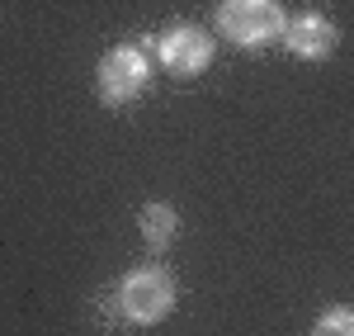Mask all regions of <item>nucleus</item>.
Wrapping results in <instances>:
<instances>
[{
    "instance_id": "20e7f679",
    "label": "nucleus",
    "mask_w": 354,
    "mask_h": 336,
    "mask_svg": "<svg viewBox=\"0 0 354 336\" xmlns=\"http://www.w3.org/2000/svg\"><path fill=\"white\" fill-rule=\"evenodd\" d=\"M156 57L170 76H198L213 67V38H208V28L175 24L156 38Z\"/></svg>"
},
{
    "instance_id": "f03ea898",
    "label": "nucleus",
    "mask_w": 354,
    "mask_h": 336,
    "mask_svg": "<svg viewBox=\"0 0 354 336\" xmlns=\"http://www.w3.org/2000/svg\"><path fill=\"white\" fill-rule=\"evenodd\" d=\"M175 299H180V284L165 265H137L118 284V312L128 322H142V327L161 322L165 312L175 308Z\"/></svg>"
},
{
    "instance_id": "423d86ee",
    "label": "nucleus",
    "mask_w": 354,
    "mask_h": 336,
    "mask_svg": "<svg viewBox=\"0 0 354 336\" xmlns=\"http://www.w3.org/2000/svg\"><path fill=\"white\" fill-rule=\"evenodd\" d=\"M137 227H142V242H147L151 251H165V247L180 237V209H170V204H147L142 218H137Z\"/></svg>"
},
{
    "instance_id": "0eeeda50",
    "label": "nucleus",
    "mask_w": 354,
    "mask_h": 336,
    "mask_svg": "<svg viewBox=\"0 0 354 336\" xmlns=\"http://www.w3.org/2000/svg\"><path fill=\"white\" fill-rule=\"evenodd\" d=\"M312 336H354V308H326L312 322Z\"/></svg>"
},
{
    "instance_id": "39448f33",
    "label": "nucleus",
    "mask_w": 354,
    "mask_h": 336,
    "mask_svg": "<svg viewBox=\"0 0 354 336\" xmlns=\"http://www.w3.org/2000/svg\"><path fill=\"white\" fill-rule=\"evenodd\" d=\"M283 43H288V53L302 57V62H326V57L340 48V28H335V19H326L322 10H302V15L288 19Z\"/></svg>"
},
{
    "instance_id": "7ed1b4c3",
    "label": "nucleus",
    "mask_w": 354,
    "mask_h": 336,
    "mask_svg": "<svg viewBox=\"0 0 354 336\" xmlns=\"http://www.w3.org/2000/svg\"><path fill=\"white\" fill-rule=\"evenodd\" d=\"M95 81H100V100L104 105H128L151 81V57H147V48H137V43H118V48L104 53Z\"/></svg>"
},
{
    "instance_id": "f257e3e1",
    "label": "nucleus",
    "mask_w": 354,
    "mask_h": 336,
    "mask_svg": "<svg viewBox=\"0 0 354 336\" xmlns=\"http://www.w3.org/2000/svg\"><path fill=\"white\" fill-rule=\"evenodd\" d=\"M288 15L279 0H222L218 5V33L232 48H265L283 38Z\"/></svg>"
}]
</instances>
